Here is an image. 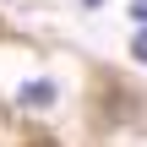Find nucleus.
<instances>
[{
	"instance_id": "20e7f679",
	"label": "nucleus",
	"mask_w": 147,
	"mask_h": 147,
	"mask_svg": "<svg viewBox=\"0 0 147 147\" xmlns=\"http://www.w3.org/2000/svg\"><path fill=\"white\" fill-rule=\"evenodd\" d=\"M82 5H93V11H98V5H104V0H82Z\"/></svg>"
},
{
	"instance_id": "f03ea898",
	"label": "nucleus",
	"mask_w": 147,
	"mask_h": 147,
	"mask_svg": "<svg viewBox=\"0 0 147 147\" xmlns=\"http://www.w3.org/2000/svg\"><path fill=\"white\" fill-rule=\"evenodd\" d=\"M131 55H136V60H147V27L136 33V38H131Z\"/></svg>"
},
{
	"instance_id": "7ed1b4c3",
	"label": "nucleus",
	"mask_w": 147,
	"mask_h": 147,
	"mask_svg": "<svg viewBox=\"0 0 147 147\" xmlns=\"http://www.w3.org/2000/svg\"><path fill=\"white\" fill-rule=\"evenodd\" d=\"M131 16H142V27H147V0H131Z\"/></svg>"
},
{
	"instance_id": "f257e3e1",
	"label": "nucleus",
	"mask_w": 147,
	"mask_h": 147,
	"mask_svg": "<svg viewBox=\"0 0 147 147\" xmlns=\"http://www.w3.org/2000/svg\"><path fill=\"white\" fill-rule=\"evenodd\" d=\"M55 98H60V87H55L49 76H38V82H22V87H16V104H33V109H49Z\"/></svg>"
}]
</instances>
